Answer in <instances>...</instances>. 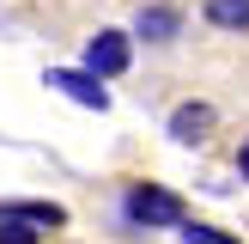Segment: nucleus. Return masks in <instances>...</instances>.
Masks as SVG:
<instances>
[{
    "label": "nucleus",
    "instance_id": "nucleus-5",
    "mask_svg": "<svg viewBox=\"0 0 249 244\" xmlns=\"http://www.w3.org/2000/svg\"><path fill=\"white\" fill-rule=\"evenodd\" d=\"M213 128H219V104H207V98H182V104H170V116H164V134L177 146H207Z\"/></svg>",
    "mask_w": 249,
    "mask_h": 244
},
{
    "label": "nucleus",
    "instance_id": "nucleus-1",
    "mask_svg": "<svg viewBox=\"0 0 249 244\" xmlns=\"http://www.w3.org/2000/svg\"><path fill=\"white\" fill-rule=\"evenodd\" d=\"M122 220H128V232H177L189 220V207L164 183H128L122 189Z\"/></svg>",
    "mask_w": 249,
    "mask_h": 244
},
{
    "label": "nucleus",
    "instance_id": "nucleus-9",
    "mask_svg": "<svg viewBox=\"0 0 249 244\" xmlns=\"http://www.w3.org/2000/svg\"><path fill=\"white\" fill-rule=\"evenodd\" d=\"M0 244H43V232L24 226V220H6V214H0Z\"/></svg>",
    "mask_w": 249,
    "mask_h": 244
},
{
    "label": "nucleus",
    "instance_id": "nucleus-2",
    "mask_svg": "<svg viewBox=\"0 0 249 244\" xmlns=\"http://www.w3.org/2000/svg\"><path fill=\"white\" fill-rule=\"evenodd\" d=\"M134 31L128 24H97L91 37H85V49H79V67H91L97 80H122V73L134 67Z\"/></svg>",
    "mask_w": 249,
    "mask_h": 244
},
{
    "label": "nucleus",
    "instance_id": "nucleus-8",
    "mask_svg": "<svg viewBox=\"0 0 249 244\" xmlns=\"http://www.w3.org/2000/svg\"><path fill=\"white\" fill-rule=\"evenodd\" d=\"M182 244H243V238H231L225 226H201V220H182Z\"/></svg>",
    "mask_w": 249,
    "mask_h": 244
},
{
    "label": "nucleus",
    "instance_id": "nucleus-6",
    "mask_svg": "<svg viewBox=\"0 0 249 244\" xmlns=\"http://www.w3.org/2000/svg\"><path fill=\"white\" fill-rule=\"evenodd\" d=\"M0 214L24 220V226H36V232H61V226H67V207H61V202H36V195H31V202H0Z\"/></svg>",
    "mask_w": 249,
    "mask_h": 244
},
{
    "label": "nucleus",
    "instance_id": "nucleus-3",
    "mask_svg": "<svg viewBox=\"0 0 249 244\" xmlns=\"http://www.w3.org/2000/svg\"><path fill=\"white\" fill-rule=\"evenodd\" d=\"M128 31H134V43H146V49H170L189 31V12H182L177 0H140L134 19H128Z\"/></svg>",
    "mask_w": 249,
    "mask_h": 244
},
{
    "label": "nucleus",
    "instance_id": "nucleus-10",
    "mask_svg": "<svg viewBox=\"0 0 249 244\" xmlns=\"http://www.w3.org/2000/svg\"><path fill=\"white\" fill-rule=\"evenodd\" d=\"M237 177L249 183V134H243V141H237Z\"/></svg>",
    "mask_w": 249,
    "mask_h": 244
},
{
    "label": "nucleus",
    "instance_id": "nucleus-4",
    "mask_svg": "<svg viewBox=\"0 0 249 244\" xmlns=\"http://www.w3.org/2000/svg\"><path fill=\"white\" fill-rule=\"evenodd\" d=\"M43 85H49V92H61L67 104H79V110H97V116L116 104V98H109V80H97L91 67H49Z\"/></svg>",
    "mask_w": 249,
    "mask_h": 244
},
{
    "label": "nucleus",
    "instance_id": "nucleus-7",
    "mask_svg": "<svg viewBox=\"0 0 249 244\" xmlns=\"http://www.w3.org/2000/svg\"><path fill=\"white\" fill-rule=\"evenodd\" d=\"M201 19L225 37H243L249 31V0H201Z\"/></svg>",
    "mask_w": 249,
    "mask_h": 244
}]
</instances>
